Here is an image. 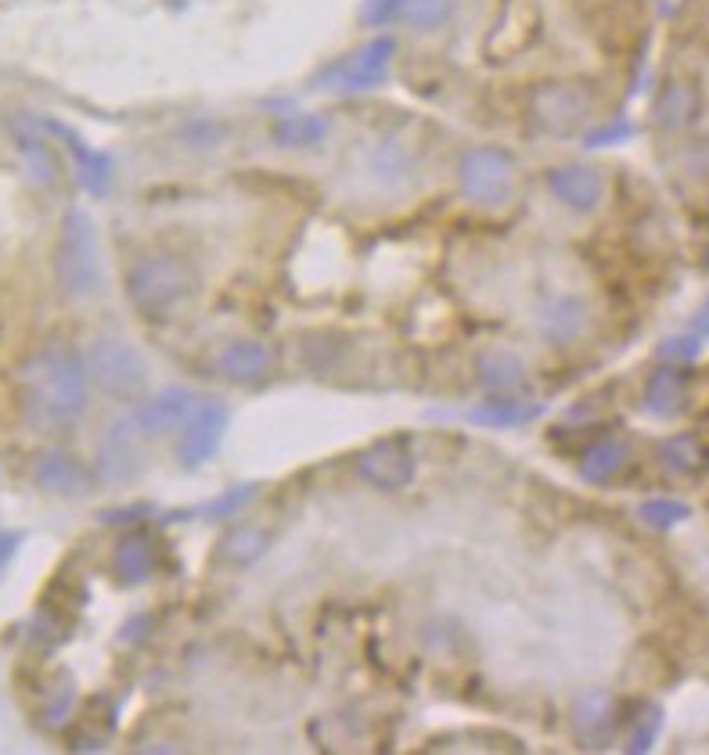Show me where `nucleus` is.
I'll return each instance as SVG.
<instances>
[{
    "label": "nucleus",
    "mask_w": 709,
    "mask_h": 755,
    "mask_svg": "<svg viewBox=\"0 0 709 755\" xmlns=\"http://www.w3.org/2000/svg\"><path fill=\"white\" fill-rule=\"evenodd\" d=\"M461 191L480 205H504L512 198V155L501 148H472L458 166Z\"/></svg>",
    "instance_id": "0eeeda50"
},
{
    "label": "nucleus",
    "mask_w": 709,
    "mask_h": 755,
    "mask_svg": "<svg viewBox=\"0 0 709 755\" xmlns=\"http://www.w3.org/2000/svg\"><path fill=\"white\" fill-rule=\"evenodd\" d=\"M73 702H76V688H73L69 680H65L62 688L51 694V702H47V709H44V723H47V726H62L65 720H69Z\"/></svg>",
    "instance_id": "2f4dec72"
},
{
    "label": "nucleus",
    "mask_w": 709,
    "mask_h": 755,
    "mask_svg": "<svg viewBox=\"0 0 709 755\" xmlns=\"http://www.w3.org/2000/svg\"><path fill=\"white\" fill-rule=\"evenodd\" d=\"M454 4L458 0H404V19L411 30L429 33V30H440V25L450 22Z\"/></svg>",
    "instance_id": "bb28decb"
},
{
    "label": "nucleus",
    "mask_w": 709,
    "mask_h": 755,
    "mask_svg": "<svg viewBox=\"0 0 709 755\" xmlns=\"http://www.w3.org/2000/svg\"><path fill=\"white\" fill-rule=\"evenodd\" d=\"M548 187L558 202L577 213H594L605 198V176L594 166H580V162H572V166H555L548 173Z\"/></svg>",
    "instance_id": "4468645a"
},
{
    "label": "nucleus",
    "mask_w": 709,
    "mask_h": 755,
    "mask_svg": "<svg viewBox=\"0 0 709 755\" xmlns=\"http://www.w3.org/2000/svg\"><path fill=\"white\" fill-rule=\"evenodd\" d=\"M256 497H260V486H256V483H241L235 489L221 493V497H213L210 504L195 507V511H191V518H227V515L241 511V507L249 504V500H256Z\"/></svg>",
    "instance_id": "c85d7f7f"
},
{
    "label": "nucleus",
    "mask_w": 709,
    "mask_h": 755,
    "mask_svg": "<svg viewBox=\"0 0 709 755\" xmlns=\"http://www.w3.org/2000/svg\"><path fill=\"white\" fill-rule=\"evenodd\" d=\"M87 370L98 381V389L116 396V400H130L148 386V360L133 342L119 335H101L90 342L87 349Z\"/></svg>",
    "instance_id": "20e7f679"
},
{
    "label": "nucleus",
    "mask_w": 709,
    "mask_h": 755,
    "mask_svg": "<svg viewBox=\"0 0 709 755\" xmlns=\"http://www.w3.org/2000/svg\"><path fill=\"white\" fill-rule=\"evenodd\" d=\"M227 424H230V410L224 400H198L187 421L181 424V439H176V461H181V468L191 472L198 464H206L221 450Z\"/></svg>",
    "instance_id": "6e6552de"
},
{
    "label": "nucleus",
    "mask_w": 709,
    "mask_h": 755,
    "mask_svg": "<svg viewBox=\"0 0 709 755\" xmlns=\"http://www.w3.org/2000/svg\"><path fill=\"white\" fill-rule=\"evenodd\" d=\"M90 370L87 356L69 342H47L19 367L22 418L40 432L73 424L87 410Z\"/></svg>",
    "instance_id": "f257e3e1"
},
{
    "label": "nucleus",
    "mask_w": 709,
    "mask_h": 755,
    "mask_svg": "<svg viewBox=\"0 0 709 755\" xmlns=\"http://www.w3.org/2000/svg\"><path fill=\"white\" fill-rule=\"evenodd\" d=\"M54 278H58L62 292L76 302L101 295L105 267H101L98 227H94L90 213L84 209H69L62 216L58 245H54Z\"/></svg>",
    "instance_id": "f03ea898"
},
{
    "label": "nucleus",
    "mask_w": 709,
    "mask_h": 755,
    "mask_svg": "<svg viewBox=\"0 0 709 755\" xmlns=\"http://www.w3.org/2000/svg\"><path fill=\"white\" fill-rule=\"evenodd\" d=\"M475 375H480V386L490 392L526 389V367L519 356L508 349H486L475 356Z\"/></svg>",
    "instance_id": "412c9836"
},
{
    "label": "nucleus",
    "mask_w": 709,
    "mask_h": 755,
    "mask_svg": "<svg viewBox=\"0 0 709 755\" xmlns=\"http://www.w3.org/2000/svg\"><path fill=\"white\" fill-rule=\"evenodd\" d=\"M685 392H688V370L659 367L645 386V410L659 418H674L685 407Z\"/></svg>",
    "instance_id": "4be33fe9"
},
{
    "label": "nucleus",
    "mask_w": 709,
    "mask_h": 755,
    "mask_svg": "<svg viewBox=\"0 0 709 755\" xmlns=\"http://www.w3.org/2000/svg\"><path fill=\"white\" fill-rule=\"evenodd\" d=\"M195 392L184 389V386H170L155 396H148L138 407L127 414V424L133 432H138L144 443H152V439H162L170 432H181V424L187 421V414L195 410Z\"/></svg>",
    "instance_id": "9d476101"
},
{
    "label": "nucleus",
    "mask_w": 709,
    "mask_h": 755,
    "mask_svg": "<svg viewBox=\"0 0 709 755\" xmlns=\"http://www.w3.org/2000/svg\"><path fill=\"white\" fill-rule=\"evenodd\" d=\"M591 324L588 302L577 295H558L540 310V332L555 342H577Z\"/></svg>",
    "instance_id": "6ab92c4d"
},
{
    "label": "nucleus",
    "mask_w": 709,
    "mask_h": 755,
    "mask_svg": "<svg viewBox=\"0 0 709 755\" xmlns=\"http://www.w3.org/2000/svg\"><path fill=\"white\" fill-rule=\"evenodd\" d=\"M141 443L144 439L127 424V418L112 421L98 446V472L105 483H127L141 472Z\"/></svg>",
    "instance_id": "f8f14e48"
},
{
    "label": "nucleus",
    "mask_w": 709,
    "mask_h": 755,
    "mask_svg": "<svg viewBox=\"0 0 709 755\" xmlns=\"http://www.w3.org/2000/svg\"><path fill=\"white\" fill-rule=\"evenodd\" d=\"M634 130L626 127V122H612V127H605V130H594L591 137H588V148H598V144H616V141H623V137H631Z\"/></svg>",
    "instance_id": "c9c22d12"
},
{
    "label": "nucleus",
    "mask_w": 709,
    "mask_h": 755,
    "mask_svg": "<svg viewBox=\"0 0 709 755\" xmlns=\"http://www.w3.org/2000/svg\"><path fill=\"white\" fill-rule=\"evenodd\" d=\"M659 457L666 468H674L680 475H688V472H699L702 468V446L695 443L691 435H674V439H666V443L659 446Z\"/></svg>",
    "instance_id": "cd10ccee"
},
{
    "label": "nucleus",
    "mask_w": 709,
    "mask_h": 755,
    "mask_svg": "<svg viewBox=\"0 0 709 755\" xmlns=\"http://www.w3.org/2000/svg\"><path fill=\"white\" fill-rule=\"evenodd\" d=\"M184 141L191 144V148H216L224 141V127L221 122H210V119H202V122H187L184 127Z\"/></svg>",
    "instance_id": "72a5a7b5"
},
{
    "label": "nucleus",
    "mask_w": 709,
    "mask_h": 755,
    "mask_svg": "<svg viewBox=\"0 0 709 755\" xmlns=\"http://www.w3.org/2000/svg\"><path fill=\"white\" fill-rule=\"evenodd\" d=\"M267 551H270V532L264 526H253V521H241V526H230L221 537L216 558L230 569H253Z\"/></svg>",
    "instance_id": "a211bd4d"
},
{
    "label": "nucleus",
    "mask_w": 709,
    "mask_h": 755,
    "mask_svg": "<svg viewBox=\"0 0 709 755\" xmlns=\"http://www.w3.org/2000/svg\"><path fill=\"white\" fill-rule=\"evenodd\" d=\"M695 327H699V332H706V335H709V306L699 313V317H695Z\"/></svg>",
    "instance_id": "58836bf2"
},
{
    "label": "nucleus",
    "mask_w": 709,
    "mask_h": 755,
    "mask_svg": "<svg viewBox=\"0 0 709 755\" xmlns=\"http://www.w3.org/2000/svg\"><path fill=\"white\" fill-rule=\"evenodd\" d=\"M702 349V342L699 338H691V335H677V338H666L663 346H659V356H666V360H695Z\"/></svg>",
    "instance_id": "f704fd0d"
},
{
    "label": "nucleus",
    "mask_w": 709,
    "mask_h": 755,
    "mask_svg": "<svg viewBox=\"0 0 709 755\" xmlns=\"http://www.w3.org/2000/svg\"><path fill=\"white\" fill-rule=\"evenodd\" d=\"M393 58H397V40L393 36H375L372 44H364L361 51H353L346 62L332 65L321 76V87H329L335 94H364L386 84Z\"/></svg>",
    "instance_id": "423d86ee"
},
{
    "label": "nucleus",
    "mask_w": 709,
    "mask_h": 755,
    "mask_svg": "<svg viewBox=\"0 0 709 755\" xmlns=\"http://www.w3.org/2000/svg\"><path fill=\"white\" fill-rule=\"evenodd\" d=\"M216 364H221V375L227 381H235V386H256V381H264L270 375V367H275V353H270L267 342L238 338L221 349V360Z\"/></svg>",
    "instance_id": "2eb2a0df"
},
{
    "label": "nucleus",
    "mask_w": 709,
    "mask_h": 755,
    "mask_svg": "<svg viewBox=\"0 0 709 755\" xmlns=\"http://www.w3.org/2000/svg\"><path fill=\"white\" fill-rule=\"evenodd\" d=\"M691 507L680 500H645L637 507V518L652 529H674L680 521H688Z\"/></svg>",
    "instance_id": "c756f323"
},
{
    "label": "nucleus",
    "mask_w": 709,
    "mask_h": 755,
    "mask_svg": "<svg viewBox=\"0 0 709 755\" xmlns=\"http://www.w3.org/2000/svg\"><path fill=\"white\" fill-rule=\"evenodd\" d=\"M594 112V94L591 87L572 84V79H551L540 84L529 98V116L534 122L551 137H569L583 130V122Z\"/></svg>",
    "instance_id": "39448f33"
},
{
    "label": "nucleus",
    "mask_w": 709,
    "mask_h": 755,
    "mask_svg": "<svg viewBox=\"0 0 709 755\" xmlns=\"http://www.w3.org/2000/svg\"><path fill=\"white\" fill-rule=\"evenodd\" d=\"M415 170V159H411V151H407L400 141H382L375 148V155H372V173L378 176L382 184H400L407 181Z\"/></svg>",
    "instance_id": "a878e982"
},
{
    "label": "nucleus",
    "mask_w": 709,
    "mask_h": 755,
    "mask_svg": "<svg viewBox=\"0 0 709 755\" xmlns=\"http://www.w3.org/2000/svg\"><path fill=\"white\" fill-rule=\"evenodd\" d=\"M19 543H22L19 532H0V569H4L11 561V554L19 551Z\"/></svg>",
    "instance_id": "4c0bfd02"
},
{
    "label": "nucleus",
    "mask_w": 709,
    "mask_h": 755,
    "mask_svg": "<svg viewBox=\"0 0 709 755\" xmlns=\"http://www.w3.org/2000/svg\"><path fill=\"white\" fill-rule=\"evenodd\" d=\"M155 547L141 532H130V537H122L112 551V572L122 586H141L152 580L155 572Z\"/></svg>",
    "instance_id": "aec40b11"
},
{
    "label": "nucleus",
    "mask_w": 709,
    "mask_h": 755,
    "mask_svg": "<svg viewBox=\"0 0 709 755\" xmlns=\"http://www.w3.org/2000/svg\"><path fill=\"white\" fill-rule=\"evenodd\" d=\"M357 475L382 493H397L415 483L418 457L404 439H378V443L357 453Z\"/></svg>",
    "instance_id": "1a4fd4ad"
},
{
    "label": "nucleus",
    "mask_w": 709,
    "mask_h": 755,
    "mask_svg": "<svg viewBox=\"0 0 709 755\" xmlns=\"http://www.w3.org/2000/svg\"><path fill=\"white\" fill-rule=\"evenodd\" d=\"M15 148H19V159L25 173H30V181L36 187H51L58 181V159H54L51 144L44 141V133L33 119H19L15 122Z\"/></svg>",
    "instance_id": "dca6fc26"
},
{
    "label": "nucleus",
    "mask_w": 709,
    "mask_h": 755,
    "mask_svg": "<svg viewBox=\"0 0 709 755\" xmlns=\"http://www.w3.org/2000/svg\"><path fill=\"white\" fill-rule=\"evenodd\" d=\"M537 403L526 400H483L480 407L469 410L472 424H483V429H519V424H529L540 418Z\"/></svg>",
    "instance_id": "b1692460"
},
{
    "label": "nucleus",
    "mask_w": 709,
    "mask_h": 755,
    "mask_svg": "<svg viewBox=\"0 0 709 755\" xmlns=\"http://www.w3.org/2000/svg\"><path fill=\"white\" fill-rule=\"evenodd\" d=\"M400 15H404V0H367V4L361 8L364 25H386Z\"/></svg>",
    "instance_id": "473e14b6"
},
{
    "label": "nucleus",
    "mask_w": 709,
    "mask_h": 755,
    "mask_svg": "<svg viewBox=\"0 0 709 755\" xmlns=\"http://www.w3.org/2000/svg\"><path fill=\"white\" fill-rule=\"evenodd\" d=\"M616 698L609 691H588L572 705V734L580 737L583 748H605L616 737Z\"/></svg>",
    "instance_id": "ddd939ff"
},
{
    "label": "nucleus",
    "mask_w": 709,
    "mask_h": 755,
    "mask_svg": "<svg viewBox=\"0 0 709 755\" xmlns=\"http://www.w3.org/2000/svg\"><path fill=\"white\" fill-rule=\"evenodd\" d=\"M148 511H152V507H148V504H133V507H119V511H105V515H101V521H105V526H119V521L144 518Z\"/></svg>",
    "instance_id": "e433bc0d"
},
{
    "label": "nucleus",
    "mask_w": 709,
    "mask_h": 755,
    "mask_svg": "<svg viewBox=\"0 0 709 755\" xmlns=\"http://www.w3.org/2000/svg\"><path fill=\"white\" fill-rule=\"evenodd\" d=\"M329 137V119L318 112H299V116H284L275 122V144L278 148H313Z\"/></svg>",
    "instance_id": "393cba45"
},
{
    "label": "nucleus",
    "mask_w": 709,
    "mask_h": 755,
    "mask_svg": "<svg viewBox=\"0 0 709 755\" xmlns=\"http://www.w3.org/2000/svg\"><path fill=\"white\" fill-rule=\"evenodd\" d=\"M30 475H33V486L51 493V497L79 500V497H87V493H94V472L65 450L36 453Z\"/></svg>",
    "instance_id": "9b49d317"
},
{
    "label": "nucleus",
    "mask_w": 709,
    "mask_h": 755,
    "mask_svg": "<svg viewBox=\"0 0 709 755\" xmlns=\"http://www.w3.org/2000/svg\"><path fill=\"white\" fill-rule=\"evenodd\" d=\"M663 726V709L659 705H645L637 712V720L631 723V741H626V752H648L652 741L659 737Z\"/></svg>",
    "instance_id": "7c9ffc66"
},
{
    "label": "nucleus",
    "mask_w": 709,
    "mask_h": 755,
    "mask_svg": "<svg viewBox=\"0 0 709 755\" xmlns=\"http://www.w3.org/2000/svg\"><path fill=\"white\" fill-rule=\"evenodd\" d=\"M44 127L51 133H58L65 144H69L73 151V159H76V176H79V187H87L90 195H105L108 184H112V159L101 155V151H94L87 148L79 137L69 130V127H62V122H44Z\"/></svg>",
    "instance_id": "f3484780"
},
{
    "label": "nucleus",
    "mask_w": 709,
    "mask_h": 755,
    "mask_svg": "<svg viewBox=\"0 0 709 755\" xmlns=\"http://www.w3.org/2000/svg\"><path fill=\"white\" fill-rule=\"evenodd\" d=\"M198 273L184 256L152 252L138 259L127 273V299L144 317H166L170 310L181 306L184 299L195 295Z\"/></svg>",
    "instance_id": "7ed1b4c3"
},
{
    "label": "nucleus",
    "mask_w": 709,
    "mask_h": 755,
    "mask_svg": "<svg viewBox=\"0 0 709 755\" xmlns=\"http://www.w3.org/2000/svg\"><path fill=\"white\" fill-rule=\"evenodd\" d=\"M626 457H631V446H626L623 439H602V443H594V446L583 450L577 472H580L583 483L605 486L609 478H616L623 472Z\"/></svg>",
    "instance_id": "5701e85b"
}]
</instances>
